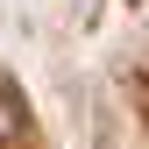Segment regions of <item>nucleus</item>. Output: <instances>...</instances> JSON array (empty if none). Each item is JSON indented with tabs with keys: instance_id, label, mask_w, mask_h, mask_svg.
<instances>
[{
	"instance_id": "obj_1",
	"label": "nucleus",
	"mask_w": 149,
	"mask_h": 149,
	"mask_svg": "<svg viewBox=\"0 0 149 149\" xmlns=\"http://www.w3.org/2000/svg\"><path fill=\"white\" fill-rule=\"evenodd\" d=\"M22 142V107H14V92L0 85V149H14Z\"/></svg>"
}]
</instances>
